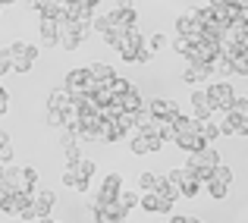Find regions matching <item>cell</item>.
Here are the masks:
<instances>
[{
	"instance_id": "6da1fadb",
	"label": "cell",
	"mask_w": 248,
	"mask_h": 223,
	"mask_svg": "<svg viewBox=\"0 0 248 223\" xmlns=\"http://www.w3.org/2000/svg\"><path fill=\"white\" fill-rule=\"evenodd\" d=\"M3 176H6V182H10L13 192H31L35 182H38V173L31 167H6Z\"/></svg>"
},
{
	"instance_id": "7a4b0ae2",
	"label": "cell",
	"mask_w": 248,
	"mask_h": 223,
	"mask_svg": "<svg viewBox=\"0 0 248 223\" xmlns=\"http://www.w3.org/2000/svg\"><path fill=\"white\" fill-rule=\"evenodd\" d=\"M204 91H207V97H211V104L217 110H232V104H236V91H232L230 82H217Z\"/></svg>"
},
{
	"instance_id": "3957f363",
	"label": "cell",
	"mask_w": 248,
	"mask_h": 223,
	"mask_svg": "<svg viewBox=\"0 0 248 223\" xmlns=\"http://www.w3.org/2000/svg\"><path fill=\"white\" fill-rule=\"evenodd\" d=\"M176 32L186 35V38H192V41H201V38H204V25H201V19L195 16V10L182 13V16L176 19Z\"/></svg>"
},
{
	"instance_id": "277c9868",
	"label": "cell",
	"mask_w": 248,
	"mask_h": 223,
	"mask_svg": "<svg viewBox=\"0 0 248 223\" xmlns=\"http://www.w3.org/2000/svg\"><path fill=\"white\" fill-rule=\"evenodd\" d=\"M120 189H123V176H120V173H110V176H104V182H101V192H97V198H94V205H91V207H101V205H107V201H116Z\"/></svg>"
},
{
	"instance_id": "5b68a950",
	"label": "cell",
	"mask_w": 248,
	"mask_h": 223,
	"mask_svg": "<svg viewBox=\"0 0 248 223\" xmlns=\"http://www.w3.org/2000/svg\"><path fill=\"white\" fill-rule=\"evenodd\" d=\"M217 163H223V160H220V151L211 148V145H204L201 151H192V154H188L186 167L195 170V167H217Z\"/></svg>"
},
{
	"instance_id": "8992f818",
	"label": "cell",
	"mask_w": 248,
	"mask_h": 223,
	"mask_svg": "<svg viewBox=\"0 0 248 223\" xmlns=\"http://www.w3.org/2000/svg\"><path fill=\"white\" fill-rule=\"evenodd\" d=\"M148 113L154 116V120H160V123H173L176 116H179V104L176 101H151L148 104Z\"/></svg>"
},
{
	"instance_id": "52a82bcc",
	"label": "cell",
	"mask_w": 248,
	"mask_h": 223,
	"mask_svg": "<svg viewBox=\"0 0 248 223\" xmlns=\"http://www.w3.org/2000/svg\"><path fill=\"white\" fill-rule=\"evenodd\" d=\"M211 120L220 126V132H223V135H236L239 132V120H242V116H236L232 110H214Z\"/></svg>"
},
{
	"instance_id": "ba28073f",
	"label": "cell",
	"mask_w": 248,
	"mask_h": 223,
	"mask_svg": "<svg viewBox=\"0 0 248 223\" xmlns=\"http://www.w3.org/2000/svg\"><path fill=\"white\" fill-rule=\"evenodd\" d=\"M54 201H57L54 192H47V189H31V205H35L38 217H47L50 207H54Z\"/></svg>"
},
{
	"instance_id": "9c48e42d",
	"label": "cell",
	"mask_w": 248,
	"mask_h": 223,
	"mask_svg": "<svg viewBox=\"0 0 248 223\" xmlns=\"http://www.w3.org/2000/svg\"><path fill=\"white\" fill-rule=\"evenodd\" d=\"M145 44V38L139 35L135 29H129V35H126V41H123V48H120V57L126 63H135V54H139V48Z\"/></svg>"
},
{
	"instance_id": "30bf717a",
	"label": "cell",
	"mask_w": 248,
	"mask_h": 223,
	"mask_svg": "<svg viewBox=\"0 0 248 223\" xmlns=\"http://www.w3.org/2000/svg\"><path fill=\"white\" fill-rule=\"evenodd\" d=\"M192 107H195V120H211L214 116V104H211V97H207V91H195L192 95Z\"/></svg>"
},
{
	"instance_id": "8fae6325",
	"label": "cell",
	"mask_w": 248,
	"mask_h": 223,
	"mask_svg": "<svg viewBox=\"0 0 248 223\" xmlns=\"http://www.w3.org/2000/svg\"><path fill=\"white\" fill-rule=\"evenodd\" d=\"M88 73L97 82V88H110V82L116 79V73H113V66H110V63H91Z\"/></svg>"
},
{
	"instance_id": "7c38bea8",
	"label": "cell",
	"mask_w": 248,
	"mask_h": 223,
	"mask_svg": "<svg viewBox=\"0 0 248 223\" xmlns=\"http://www.w3.org/2000/svg\"><path fill=\"white\" fill-rule=\"evenodd\" d=\"M69 107H73V91H69V88H57V91H50V97H47V110H60V113H66Z\"/></svg>"
},
{
	"instance_id": "4fadbf2b",
	"label": "cell",
	"mask_w": 248,
	"mask_h": 223,
	"mask_svg": "<svg viewBox=\"0 0 248 223\" xmlns=\"http://www.w3.org/2000/svg\"><path fill=\"white\" fill-rule=\"evenodd\" d=\"M6 57H10L13 63H16V60H31V63H35L38 48H31V44H25V41H13L10 48H6Z\"/></svg>"
},
{
	"instance_id": "5bb4252c",
	"label": "cell",
	"mask_w": 248,
	"mask_h": 223,
	"mask_svg": "<svg viewBox=\"0 0 248 223\" xmlns=\"http://www.w3.org/2000/svg\"><path fill=\"white\" fill-rule=\"evenodd\" d=\"M41 41L47 44V48L60 44V22H54V19H41Z\"/></svg>"
},
{
	"instance_id": "9a60e30c",
	"label": "cell",
	"mask_w": 248,
	"mask_h": 223,
	"mask_svg": "<svg viewBox=\"0 0 248 223\" xmlns=\"http://www.w3.org/2000/svg\"><path fill=\"white\" fill-rule=\"evenodd\" d=\"M88 66H85V69H69V73H66V88L69 91H73V95H76V91H85V85H88Z\"/></svg>"
},
{
	"instance_id": "2e32d148",
	"label": "cell",
	"mask_w": 248,
	"mask_h": 223,
	"mask_svg": "<svg viewBox=\"0 0 248 223\" xmlns=\"http://www.w3.org/2000/svg\"><path fill=\"white\" fill-rule=\"evenodd\" d=\"M198 126H201V120H195V116H186V113H179V116L173 120L176 135H195V132H198Z\"/></svg>"
},
{
	"instance_id": "e0dca14e",
	"label": "cell",
	"mask_w": 248,
	"mask_h": 223,
	"mask_svg": "<svg viewBox=\"0 0 248 223\" xmlns=\"http://www.w3.org/2000/svg\"><path fill=\"white\" fill-rule=\"evenodd\" d=\"M154 192H157L160 198H167V201H176V198L182 195V189H179V186H173L167 176H157V189H154Z\"/></svg>"
},
{
	"instance_id": "ac0fdd59",
	"label": "cell",
	"mask_w": 248,
	"mask_h": 223,
	"mask_svg": "<svg viewBox=\"0 0 248 223\" xmlns=\"http://www.w3.org/2000/svg\"><path fill=\"white\" fill-rule=\"evenodd\" d=\"M214 69H211V63H188V69H186V82H204L207 76H211Z\"/></svg>"
},
{
	"instance_id": "d6986e66",
	"label": "cell",
	"mask_w": 248,
	"mask_h": 223,
	"mask_svg": "<svg viewBox=\"0 0 248 223\" xmlns=\"http://www.w3.org/2000/svg\"><path fill=\"white\" fill-rule=\"evenodd\" d=\"M176 145H179L182 151H186V154H192V151H201V148L207 145V142L201 139L198 132H195V135H176Z\"/></svg>"
},
{
	"instance_id": "ffe728a7",
	"label": "cell",
	"mask_w": 248,
	"mask_h": 223,
	"mask_svg": "<svg viewBox=\"0 0 248 223\" xmlns=\"http://www.w3.org/2000/svg\"><path fill=\"white\" fill-rule=\"evenodd\" d=\"M110 22H113V25H123V29H135V10H116V6H113Z\"/></svg>"
},
{
	"instance_id": "44dd1931",
	"label": "cell",
	"mask_w": 248,
	"mask_h": 223,
	"mask_svg": "<svg viewBox=\"0 0 248 223\" xmlns=\"http://www.w3.org/2000/svg\"><path fill=\"white\" fill-rule=\"evenodd\" d=\"M63 186L76 189V192H85V189H88V179H82L73 167H66V170H63Z\"/></svg>"
},
{
	"instance_id": "7402d4cb",
	"label": "cell",
	"mask_w": 248,
	"mask_h": 223,
	"mask_svg": "<svg viewBox=\"0 0 248 223\" xmlns=\"http://www.w3.org/2000/svg\"><path fill=\"white\" fill-rule=\"evenodd\" d=\"M126 35H129V29H123V25H110V32L104 35V41H107L110 48L120 50V48H123V41H126Z\"/></svg>"
},
{
	"instance_id": "603a6c76",
	"label": "cell",
	"mask_w": 248,
	"mask_h": 223,
	"mask_svg": "<svg viewBox=\"0 0 248 223\" xmlns=\"http://www.w3.org/2000/svg\"><path fill=\"white\" fill-rule=\"evenodd\" d=\"M116 101L123 104V110H141L145 107V101H141V95H139V88H132V91H126L123 97H116Z\"/></svg>"
},
{
	"instance_id": "cb8c5ba5",
	"label": "cell",
	"mask_w": 248,
	"mask_h": 223,
	"mask_svg": "<svg viewBox=\"0 0 248 223\" xmlns=\"http://www.w3.org/2000/svg\"><path fill=\"white\" fill-rule=\"evenodd\" d=\"M198 135L207 142V145H211V142H214V139H220L223 132H220V126H217L214 120H201V126H198Z\"/></svg>"
},
{
	"instance_id": "d4e9b609",
	"label": "cell",
	"mask_w": 248,
	"mask_h": 223,
	"mask_svg": "<svg viewBox=\"0 0 248 223\" xmlns=\"http://www.w3.org/2000/svg\"><path fill=\"white\" fill-rule=\"evenodd\" d=\"M211 69H214V73H220V76H232V60H230V57H223V54H217L211 60Z\"/></svg>"
},
{
	"instance_id": "484cf974",
	"label": "cell",
	"mask_w": 248,
	"mask_h": 223,
	"mask_svg": "<svg viewBox=\"0 0 248 223\" xmlns=\"http://www.w3.org/2000/svg\"><path fill=\"white\" fill-rule=\"evenodd\" d=\"M139 205L145 207L148 214H157V211H160V195H157V192H145V195L139 198Z\"/></svg>"
},
{
	"instance_id": "4316f807",
	"label": "cell",
	"mask_w": 248,
	"mask_h": 223,
	"mask_svg": "<svg viewBox=\"0 0 248 223\" xmlns=\"http://www.w3.org/2000/svg\"><path fill=\"white\" fill-rule=\"evenodd\" d=\"M230 179H232L230 167H226V163H217V167H214V173H211V182H220V186H230ZM211 182H207V186H211Z\"/></svg>"
},
{
	"instance_id": "83f0119b",
	"label": "cell",
	"mask_w": 248,
	"mask_h": 223,
	"mask_svg": "<svg viewBox=\"0 0 248 223\" xmlns=\"http://www.w3.org/2000/svg\"><path fill=\"white\" fill-rule=\"evenodd\" d=\"M73 170L82 176V179H91L94 176V160H88V157H82L79 163H73Z\"/></svg>"
},
{
	"instance_id": "f1b7e54d",
	"label": "cell",
	"mask_w": 248,
	"mask_h": 223,
	"mask_svg": "<svg viewBox=\"0 0 248 223\" xmlns=\"http://www.w3.org/2000/svg\"><path fill=\"white\" fill-rule=\"evenodd\" d=\"M97 113H101V120H120L123 104H120V101H113V104H107V107H101Z\"/></svg>"
},
{
	"instance_id": "f546056e",
	"label": "cell",
	"mask_w": 248,
	"mask_h": 223,
	"mask_svg": "<svg viewBox=\"0 0 248 223\" xmlns=\"http://www.w3.org/2000/svg\"><path fill=\"white\" fill-rule=\"evenodd\" d=\"M132 88H135V85L129 82V79H120V76H116L113 82H110V91H113L116 97H123V95H126V91H132Z\"/></svg>"
},
{
	"instance_id": "4dcf8cb0",
	"label": "cell",
	"mask_w": 248,
	"mask_h": 223,
	"mask_svg": "<svg viewBox=\"0 0 248 223\" xmlns=\"http://www.w3.org/2000/svg\"><path fill=\"white\" fill-rule=\"evenodd\" d=\"M110 25H113V22H110V13H101V16H94V19H91V29H94V32H101V35H107V32H110Z\"/></svg>"
},
{
	"instance_id": "1f68e13d",
	"label": "cell",
	"mask_w": 248,
	"mask_h": 223,
	"mask_svg": "<svg viewBox=\"0 0 248 223\" xmlns=\"http://www.w3.org/2000/svg\"><path fill=\"white\" fill-rule=\"evenodd\" d=\"M116 201H120V205L126 207V211H132V207L139 205V195H135V192H126V189H120V195H116Z\"/></svg>"
},
{
	"instance_id": "d6a6232c",
	"label": "cell",
	"mask_w": 248,
	"mask_h": 223,
	"mask_svg": "<svg viewBox=\"0 0 248 223\" xmlns=\"http://www.w3.org/2000/svg\"><path fill=\"white\" fill-rule=\"evenodd\" d=\"M220 54L230 57V60H236V57L242 54V48H239V41H220Z\"/></svg>"
},
{
	"instance_id": "836d02e7",
	"label": "cell",
	"mask_w": 248,
	"mask_h": 223,
	"mask_svg": "<svg viewBox=\"0 0 248 223\" xmlns=\"http://www.w3.org/2000/svg\"><path fill=\"white\" fill-rule=\"evenodd\" d=\"M195 16L201 19V25H211V22H217V10H214V6H201V10H195Z\"/></svg>"
},
{
	"instance_id": "e575fe53",
	"label": "cell",
	"mask_w": 248,
	"mask_h": 223,
	"mask_svg": "<svg viewBox=\"0 0 248 223\" xmlns=\"http://www.w3.org/2000/svg\"><path fill=\"white\" fill-rule=\"evenodd\" d=\"M94 101H97V107H107V104L116 101V95H113L110 88H97V91H94Z\"/></svg>"
},
{
	"instance_id": "d590c367",
	"label": "cell",
	"mask_w": 248,
	"mask_h": 223,
	"mask_svg": "<svg viewBox=\"0 0 248 223\" xmlns=\"http://www.w3.org/2000/svg\"><path fill=\"white\" fill-rule=\"evenodd\" d=\"M173 48L179 50L182 57H188V50L195 48V41H192V38H186V35H179V38H176V41H173Z\"/></svg>"
},
{
	"instance_id": "8d00e7d4",
	"label": "cell",
	"mask_w": 248,
	"mask_h": 223,
	"mask_svg": "<svg viewBox=\"0 0 248 223\" xmlns=\"http://www.w3.org/2000/svg\"><path fill=\"white\" fill-rule=\"evenodd\" d=\"M232 73H236V76H248V54H239L236 60H232Z\"/></svg>"
},
{
	"instance_id": "74e56055",
	"label": "cell",
	"mask_w": 248,
	"mask_h": 223,
	"mask_svg": "<svg viewBox=\"0 0 248 223\" xmlns=\"http://www.w3.org/2000/svg\"><path fill=\"white\" fill-rule=\"evenodd\" d=\"M139 186L145 189V192H154V189H157V176H154V173H141L139 176Z\"/></svg>"
},
{
	"instance_id": "f35d334b",
	"label": "cell",
	"mask_w": 248,
	"mask_h": 223,
	"mask_svg": "<svg viewBox=\"0 0 248 223\" xmlns=\"http://www.w3.org/2000/svg\"><path fill=\"white\" fill-rule=\"evenodd\" d=\"M116 123H120V126L126 129V132H129V129H135V110H123Z\"/></svg>"
},
{
	"instance_id": "ab89813d",
	"label": "cell",
	"mask_w": 248,
	"mask_h": 223,
	"mask_svg": "<svg viewBox=\"0 0 248 223\" xmlns=\"http://www.w3.org/2000/svg\"><path fill=\"white\" fill-rule=\"evenodd\" d=\"M198 192H201V182L198 179H188L186 186H182V198H195Z\"/></svg>"
},
{
	"instance_id": "60d3db41",
	"label": "cell",
	"mask_w": 248,
	"mask_h": 223,
	"mask_svg": "<svg viewBox=\"0 0 248 223\" xmlns=\"http://www.w3.org/2000/svg\"><path fill=\"white\" fill-rule=\"evenodd\" d=\"M148 48H151V50L167 48V35H160V32H157V35H151V38H148Z\"/></svg>"
},
{
	"instance_id": "b9f144b4",
	"label": "cell",
	"mask_w": 248,
	"mask_h": 223,
	"mask_svg": "<svg viewBox=\"0 0 248 223\" xmlns=\"http://www.w3.org/2000/svg\"><path fill=\"white\" fill-rule=\"evenodd\" d=\"M232 113H236V116H245V113H248V95H245V97H236V104H232Z\"/></svg>"
},
{
	"instance_id": "7bdbcfd3",
	"label": "cell",
	"mask_w": 248,
	"mask_h": 223,
	"mask_svg": "<svg viewBox=\"0 0 248 223\" xmlns=\"http://www.w3.org/2000/svg\"><path fill=\"white\" fill-rule=\"evenodd\" d=\"M151 57H154V50L141 44V48H139V54H135V63H151Z\"/></svg>"
},
{
	"instance_id": "ee69618b",
	"label": "cell",
	"mask_w": 248,
	"mask_h": 223,
	"mask_svg": "<svg viewBox=\"0 0 248 223\" xmlns=\"http://www.w3.org/2000/svg\"><path fill=\"white\" fill-rule=\"evenodd\" d=\"M207 192H211L214 198H223V195L230 192V186H220V182H211V186H207Z\"/></svg>"
},
{
	"instance_id": "f6af8a7d",
	"label": "cell",
	"mask_w": 248,
	"mask_h": 223,
	"mask_svg": "<svg viewBox=\"0 0 248 223\" xmlns=\"http://www.w3.org/2000/svg\"><path fill=\"white\" fill-rule=\"evenodd\" d=\"M47 126H63V113L60 110H47Z\"/></svg>"
},
{
	"instance_id": "bcb514c9",
	"label": "cell",
	"mask_w": 248,
	"mask_h": 223,
	"mask_svg": "<svg viewBox=\"0 0 248 223\" xmlns=\"http://www.w3.org/2000/svg\"><path fill=\"white\" fill-rule=\"evenodd\" d=\"M132 154H148V145H145V139H132Z\"/></svg>"
},
{
	"instance_id": "7dc6e473",
	"label": "cell",
	"mask_w": 248,
	"mask_h": 223,
	"mask_svg": "<svg viewBox=\"0 0 248 223\" xmlns=\"http://www.w3.org/2000/svg\"><path fill=\"white\" fill-rule=\"evenodd\" d=\"M10 69H13V60L6 57V50H3V54H0V76H6Z\"/></svg>"
},
{
	"instance_id": "c3c4849f",
	"label": "cell",
	"mask_w": 248,
	"mask_h": 223,
	"mask_svg": "<svg viewBox=\"0 0 248 223\" xmlns=\"http://www.w3.org/2000/svg\"><path fill=\"white\" fill-rule=\"evenodd\" d=\"M13 69H16V73H29V69H31V60H16V63H13Z\"/></svg>"
},
{
	"instance_id": "681fc988",
	"label": "cell",
	"mask_w": 248,
	"mask_h": 223,
	"mask_svg": "<svg viewBox=\"0 0 248 223\" xmlns=\"http://www.w3.org/2000/svg\"><path fill=\"white\" fill-rule=\"evenodd\" d=\"M236 135H248V113L239 120V132H236Z\"/></svg>"
},
{
	"instance_id": "f907efd6",
	"label": "cell",
	"mask_w": 248,
	"mask_h": 223,
	"mask_svg": "<svg viewBox=\"0 0 248 223\" xmlns=\"http://www.w3.org/2000/svg\"><path fill=\"white\" fill-rule=\"evenodd\" d=\"M116 10H132V0H116Z\"/></svg>"
},
{
	"instance_id": "816d5d0a",
	"label": "cell",
	"mask_w": 248,
	"mask_h": 223,
	"mask_svg": "<svg viewBox=\"0 0 248 223\" xmlns=\"http://www.w3.org/2000/svg\"><path fill=\"white\" fill-rule=\"evenodd\" d=\"M6 104H10V97H0V116L6 113Z\"/></svg>"
},
{
	"instance_id": "f5cc1de1",
	"label": "cell",
	"mask_w": 248,
	"mask_h": 223,
	"mask_svg": "<svg viewBox=\"0 0 248 223\" xmlns=\"http://www.w3.org/2000/svg\"><path fill=\"white\" fill-rule=\"evenodd\" d=\"M170 223H188V217H182V214H176V217H170Z\"/></svg>"
},
{
	"instance_id": "db71d44e",
	"label": "cell",
	"mask_w": 248,
	"mask_h": 223,
	"mask_svg": "<svg viewBox=\"0 0 248 223\" xmlns=\"http://www.w3.org/2000/svg\"><path fill=\"white\" fill-rule=\"evenodd\" d=\"M79 3H85V6H91V10H94V6L101 3V0H79Z\"/></svg>"
},
{
	"instance_id": "11a10c76",
	"label": "cell",
	"mask_w": 248,
	"mask_h": 223,
	"mask_svg": "<svg viewBox=\"0 0 248 223\" xmlns=\"http://www.w3.org/2000/svg\"><path fill=\"white\" fill-rule=\"evenodd\" d=\"M3 145H10V135H6V132H0V148H3Z\"/></svg>"
},
{
	"instance_id": "9f6ffc18",
	"label": "cell",
	"mask_w": 248,
	"mask_h": 223,
	"mask_svg": "<svg viewBox=\"0 0 248 223\" xmlns=\"http://www.w3.org/2000/svg\"><path fill=\"white\" fill-rule=\"evenodd\" d=\"M232 6H239V10H248V0H236Z\"/></svg>"
},
{
	"instance_id": "6f0895ef",
	"label": "cell",
	"mask_w": 248,
	"mask_h": 223,
	"mask_svg": "<svg viewBox=\"0 0 248 223\" xmlns=\"http://www.w3.org/2000/svg\"><path fill=\"white\" fill-rule=\"evenodd\" d=\"M35 223H57V220H50V217H41V220H35Z\"/></svg>"
},
{
	"instance_id": "680465c9",
	"label": "cell",
	"mask_w": 248,
	"mask_h": 223,
	"mask_svg": "<svg viewBox=\"0 0 248 223\" xmlns=\"http://www.w3.org/2000/svg\"><path fill=\"white\" fill-rule=\"evenodd\" d=\"M0 97H6V88H3V85H0Z\"/></svg>"
},
{
	"instance_id": "91938a15",
	"label": "cell",
	"mask_w": 248,
	"mask_h": 223,
	"mask_svg": "<svg viewBox=\"0 0 248 223\" xmlns=\"http://www.w3.org/2000/svg\"><path fill=\"white\" fill-rule=\"evenodd\" d=\"M3 3H13V0H0V6H3Z\"/></svg>"
},
{
	"instance_id": "94428289",
	"label": "cell",
	"mask_w": 248,
	"mask_h": 223,
	"mask_svg": "<svg viewBox=\"0 0 248 223\" xmlns=\"http://www.w3.org/2000/svg\"><path fill=\"white\" fill-rule=\"evenodd\" d=\"M226 3H236V0H226Z\"/></svg>"
},
{
	"instance_id": "6125c7cd",
	"label": "cell",
	"mask_w": 248,
	"mask_h": 223,
	"mask_svg": "<svg viewBox=\"0 0 248 223\" xmlns=\"http://www.w3.org/2000/svg\"><path fill=\"white\" fill-rule=\"evenodd\" d=\"M242 54H248V50H242Z\"/></svg>"
},
{
	"instance_id": "be15d7a7",
	"label": "cell",
	"mask_w": 248,
	"mask_h": 223,
	"mask_svg": "<svg viewBox=\"0 0 248 223\" xmlns=\"http://www.w3.org/2000/svg\"><path fill=\"white\" fill-rule=\"evenodd\" d=\"M120 223H126V220H120Z\"/></svg>"
}]
</instances>
